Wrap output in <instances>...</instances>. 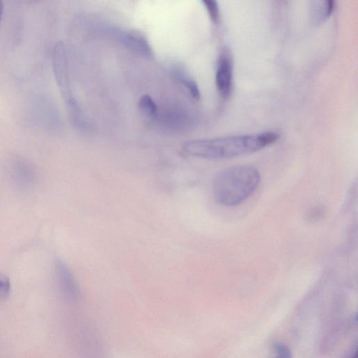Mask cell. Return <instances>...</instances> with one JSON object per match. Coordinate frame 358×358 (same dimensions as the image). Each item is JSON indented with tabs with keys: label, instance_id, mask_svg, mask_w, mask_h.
Wrapping results in <instances>:
<instances>
[{
	"label": "cell",
	"instance_id": "6da1fadb",
	"mask_svg": "<svg viewBox=\"0 0 358 358\" xmlns=\"http://www.w3.org/2000/svg\"><path fill=\"white\" fill-rule=\"evenodd\" d=\"M275 131L196 139L186 142L184 151L189 155L207 159L233 158L260 150L277 141Z\"/></svg>",
	"mask_w": 358,
	"mask_h": 358
},
{
	"label": "cell",
	"instance_id": "7a4b0ae2",
	"mask_svg": "<svg viewBox=\"0 0 358 358\" xmlns=\"http://www.w3.org/2000/svg\"><path fill=\"white\" fill-rule=\"evenodd\" d=\"M260 182L258 170L251 166L238 165L227 168L213 181L215 200L224 206H236L250 198Z\"/></svg>",
	"mask_w": 358,
	"mask_h": 358
},
{
	"label": "cell",
	"instance_id": "3957f363",
	"mask_svg": "<svg viewBox=\"0 0 358 358\" xmlns=\"http://www.w3.org/2000/svg\"><path fill=\"white\" fill-rule=\"evenodd\" d=\"M52 65L57 83L65 101L69 113L78 111L79 106L71 90L66 47L62 41H58L54 45L52 52Z\"/></svg>",
	"mask_w": 358,
	"mask_h": 358
},
{
	"label": "cell",
	"instance_id": "277c9868",
	"mask_svg": "<svg viewBox=\"0 0 358 358\" xmlns=\"http://www.w3.org/2000/svg\"><path fill=\"white\" fill-rule=\"evenodd\" d=\"M3 171L10 185L20 191H28L36 185L38 171L28 159L12 156L6 160Z\"/></svg>",
	"mask_w": 358,
	"mask_h": 358
},
{
	"label": "cell",
	"instance_id": "5b68a950",
	"mask_svg": "<svg viewBox=\"0 0 358 358\" xmlns=\"http://www.w3.org/2000/svg\"><path fill=\"white\" fill-rule=\"evenodd\" d=\"M55 273L62 296L69 302L77 301L80 297L78 282L68 266L60 259L55 260Z\"/></svg>",
	"mask_w": 358,
	"mask_h": 358
},
{
	"label": "cell",
	"instance_id": "8992f818",
	"mask_svg": "<svg viewBox=\"0 0 358 358\" xmlns=\"http://www.w3.org/2000/svg\"><path fill=\"white\" fill-rule=\"evenodd\" d=\"M233 59L229 49L224 48L219 55L215 73V83L220 94L227 98L233 86Z\"/></svg>",
	"mask_w": 358,
	"mask_h": 358
},
{
	"label": "cell",
	"instance_id": "52a82bcc",
	"mask_svg": "<svg viewBox=\"0 0 358 358\" xmlns=\"http://www.w3.org/2000/svg\"><path fill=\"white\" fill-rule=\"evenodd\" d=\"M120 41L128 49L141 55L150 56L152 48L146 38L140 32L126 30L120 33Z\"/></svg>",
	"mask_w": 358,
	"mask_h": 358
},
{
	"label": "cell",
	"instance_id": "ba28073f",
	"mask_svg": "<svg viewBox=\"0 0 358 358\" xmlns=\"http://www.w3.org/2000/svg\"><path fill=\"white\" fill-rule=\"evenodd\" d=\"M334 8L333 0L312 1L309 9L311 21L316 24L325 21L331 15Z\"/></svg>",
	"mask_w": 358,
	"mask_h": 358
},
{
	"label": "cell",
	"instance_id": "9c48e42d",
	"mask_svg": "<svg viewBox=\"0 0 358 358\" xmlns=\"http://www.w3.org/2000/svg\"><path fill=\"white\" fill-rule=\"evenodd\" d=\"M176 73L180 82L189 92L190 96L194 99L199 100L201 95L196 83L188 76L182 73V71H178Z\"/></svg>",
	"mask_w": 358,
	"mask_h": 358
},
{
	"label": "cell",
	"instance_id": "30bf717a",
	"mask_svg": "<svg viewBox=\"0 0 358 358\" xmlns=\"http://www.w3.org/2000/svg\"><path fill=\"white\" fill-rule=\"evenodd\" d=\"M138 106L141 112L149 117H155L157 114V106L148 94H145L140 98Z\"/></svg>",
	"mask_w": 358,
	"mask_h": 358
},
{
	"label": "cell",
	"instance_id": "8fae6325",
	"mask_svg": "<svg viewBox=\"0 0 358 358\" xmlns=\"http://www.w3.org/2000/svg\"><path fill=\"white\" fill-rule=\"evenodd\" d=\"M202 2L205 6L211 20L214 23H217L220 16L217 2L214 0H204Z\"/></svg>",
	"mask_w": 358,
	"mask_h": 358
},
{
	"label": "cell",
	"instance_id": "7c38bea8",
	"mask_svg": "<svg viewBox=\"0 0 358 358\" xmlns=\"http://www.w3.org/2000/svg\"><path fill=\"white\" fill-rule=\"evenodd\" d=\"M10 282L9 279L0 273V301L6 300L10 293Z\"/></svg>",
	"mask_w": 358,
	"mask_h": 358
},
{
	"label": "cell",
	"instance_id": "4fadbf2b",
	"mask_svg": "<svg viewBox=\"0 0 358 358\" xmlns=\"http://www.w3.org/2000/svg\"><path fill=\"white\" fill-rule=\"evenodd\" d=\"M273 348L277 354L275 358H293L290 350L284 344L279 343H275Z\"/></svg>",
	"mask_w": 358,
	"mask_h": 358
},
{
	"label": "cell",
	"instance_id": "5bb4252c",
	"mask_svg": "<svg viewBox=\"0 0 358 358\" xmlns=\"http://www.w3.org/2000/svg\"><path fill=\"white\" fill-rule=\"evenodd\" d=\"M3 13V3L0 0V22L1 20L2 16Z\"/></svg>",
	"mask_w": 358,
	"mask_h": 358
},
{
	"label": "cell",
	"instance_id": "9a60e30c",
	"mask_svg": "<svg viewBox=\"0 0 358 358\" xmlns=\"http://www.w3.org/2000/svg\"><path fill=\"white\" fill-rule=\"evenodd\" d=\"M349 358H357V350H355V352L349 357Z\"/></svg>",
	"mask_w": 358,
	"mask_h": 358
}]
</instances>
